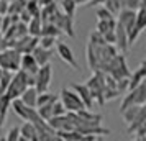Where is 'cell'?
<instances>
[{
	"label": "cell",
	"mask_w": 146,
	"mask_h": 141,
	"mask_svg": "<svg viewBox=\"0 0 146 141\" xmlns=\"http://www.w3.org/2000/svg\"><path fill=\"white\" fill-rule=\"evenodd\" d=\"M33 84H35L33 75L27 74L23 69H18V71H15L13 75H12V81L8 82L5 94H7L12 100H13V99H18L21 95V92H23L28 85H33Z\"/></svg>",
	"instance_id": "cell-1"
},
{
	"label": "cell",
	"mask_w": 146,
	"mask_h": 141,
	"mask_svg": "<svg viewBox=\"0 0 146 141\" xmlns=\"http://www.w3.org/2000/svg\"><path fill=\"white\" fill-rule=\"evenodd\" d=\"M86 85L90 90V95H92L94 102H97L100 107L105 103V72L102 71H94V74L90 75V79L86 82Z\"/></svg>",
	"instance_id": "cell-2"
},
{
	"label": "cell",
	"mask_w": 146,
	"mask_h": 141,
	"mask_svg": "<svg viewBox=\"0 0 146 141\" xmlns=\"http://www.w3.org/2000/svg\"><path fill=\"white\" fill-rule=\"evenodd\" d=\"M105 72L112 75L115 81L128 79V77H130L131 71L126 66V59H125V56H123V53H117L112 59H110V62H108L107 67H105Z\"/></svg>",
	"instance_id": "cell-3"
},
{
	"label": "cell",
	"mask_w": 146,
	"mask_h": 141,
	"mask_svg": "<svg viewBox=\"0 0 146 141\" xmlns=\"http://www.w3.org/2000/svg\"><path fill=\"white\" fill-rule=\"evenodd\" d=\"M146 103V81L138 84L135 89L126 90V95L123 97V102L120 105V112L125 110L130 105H145Z\"/></svg>",
	"instance_id": "cell-4"
},
{
	"label": "cell",
	"mask_w": 146,
	"mask_h": 141,
	"mask_svg": "<svg viewBox=\"0 0 146 141\" xmlns=\"http://www.w3.org/2000/svg\"><path fill=\"white\" fill-rule=\"evenodd\" d=\"M20 59H21V54L13 49V48H3L0 49V67L2 69H7V71H18L20 69Z\"/></svg>",
	"instance_id": "cell-5"
},
{
	"label": "cell",
	"mask_w": 146,
	"mask_h": 141,
	"mask_svg": "<svg viewBox=\"0 0 146 141\" xmlns=\"http://www.w3.org/2000/svg\"><path fill=\"white\" fill-rule=\"evenodd\" d=\"M58 97H59L61 103L64 105L66 112H79V110H82V108H86L84 107V103H82V100L79 99V95L76 94L72 89L64 87L59 92Z\"/></svg>",
	"instance_id": "cell-6"
},
{
	"label": "cell",
	"mask_w": 146,
	"mask_h": 141,
	"mask_svg": "<svg viewBox=\"0 0 146 141\" xmlns=\"http://www.w3.org/2000/svg\"><path fill=\"white\" fill-rule=\"evenodd\" d=\"M51 23H54L56 26L59 28L62 34H67L69 38H74V17H69V15L62 13L59 8L54 12V15L51 17Z\"/></svg>",
	"instance_id": "cell-7"
},
{
	"label": "cell",
	"mask_w": 146,
	"mask_h": 141,
	"mask_svg": "<svg viewBox=\"0 0 146 141\" xmlns=\"http://www.w3.org/2000/svg\"><path fill=\"white\" fill-rule=\"evenodd\" d=\"M35 77V89L38 92H44L49 89V84H51V79H53V67L51 64H43L40 66V69L36 71V74L33 75Z\"/></svg>",
	"instance_id": "cell-8"
},
{
	"label": "cell",
	"mask_w": 146,
	"mask_h": 141,
	"mask_svg": "<svg viewBox=\"0 0 146 141\" xmlns=\"http://www.w3.org/2000/svg\"><path fill=\"white\" fill-rule=\"evenodd\" d=\"M56 53L58 56L61 58L62 62H66L69 67H72L74 71H79V64H77V61H76V56H74L72 49L67 46L66 43H62V41H56Z\"/></svg>",
	"instance_id": "cell-9"
},
{
	"label": "cell",
	"mask_w": 146,
	"mask_h": 141,
	"mask_svg": "<svg viewBox=\"0 0 146 141\" xmlns=\"http://www.w3.org/2000/svg\"><path fill=\"white\" fill-rule=\"evenodd\" d=\"M115 48L118 49V53H126L130 49V44H128V34H126V30L118 21L115 25Z\"/></svg>",
	"instance_id": "cell-10"
},
{
	"label": "cell",
	"mask_w": 146,
	"mask_h": 141,
	"mask_svg": "<svg viewBox=\"0 0 146 141\" xmlns=\"http://www.w3.org/2000/svg\"><path fill=\"white\" fill-rule=\"evenodd\" d=\"M71 89L79 95V99L82 100V103H84V107L86 108H92L94 107L95 102H94L92 95H90V90H89V87H87L86 84H72Z\"/></svg>",
	"instance_id": "cell-11"
},
{
	"label": "cell",
	"mask_w": 146,
	"mask_h": 141,
	"mask_svg": "<svg viewBox=\"0 0 146 141\" xmlns=\"http://www.w3.org/2000/svg\"><path fill=\"white\" fill-rule=\"evenodd\" d=\"M20 138L18 141H38V130L31 121H25L20 128Z\"/></svg>",
	"instance_id": "cell-12"
},
{
	"label": "cell",
	"mask_w": 146,
	"mask_h": 141,
	"mask_svg": "<svg viewBox=\"0 0 146 141\" xmlns=\"http://www.w3.org/2000/svg\"><path fill=\"white\" fill-rule=\"evenodd\" d=\"M143 81H146V61H143L141 66L138 69H135L131 74H130V77H128V90L135 89Z\"/></svg>",
	"instance_id": "cell-13"
},
{
	"label": "cell",
	"mask_w": 146,
	"mask_h": 141,
	"mask_svg": "<svg viewBox=\"0 0 146 141\" xmlns=\"http://www.w3.org/2000/svg\"><path fill=\"white\" fill-rule=\"evenodd\" d=\"M20 69H23L27 74L30 75H35L36 71L40 69V64L35 61L33 54L31 53H27V54H21V59H20Z\"/></svg>",
	"instance_id": "cell-14"
},
{
	"label": "cell",
	"mask_w": 146,
	"mask_h": 141,
	"mask_svg": "<svg viewBox=\"0 0 146 141\" xmlns=\"http://www.w3.org/2000/svg\"><path fill=\"white\" fill-rule=\"evenodd\" d=\"M31 54H33L35 61H36L40 66H43V64H48V62H49L51 56H53V49H46V48H41L40 44H36L35 49L31 51Z\"/></svg>",
	"instance_id": "cell-15"
},
{
	"label": "cell",
	"mask_w": 146,
	"mask_h": 141,
	"mask_svg": "<svg viewBox=\"0 0 146 141\" xmlns=\"http://www.w3.org/2000/svg\"><path fill=\"white\" fill-rule=\"evenodd\" d=\"M36 97H38V90L35 89V85H28L18 99L28 107H36Z\"/></svg>",
	"instance_id": "cell-16"
},
{
	"label": "cell",
	"mask_w": 146,
	"mask_h": 141,
	"mask_svg": "<svg viewBox=\"0 0 146 141\" xmlns=\"http://www.w3.org/2000/svg\"><path fill=\"white\" fill-rule=\"evenodd\" d=\"M56 136L62 141H82V133L77 130H59L56 131Z\"/></svg>",
	"instance_id": "cell-17"
},
{
	"label": "cell",
	"mask_w": 146,
	"mask_h": 141,
	"mask_svg": "<svg viewBox=\"0 0 146 141\" xmlns=\"http://www.w3.org/2000/svg\"><path fill=\"white\" fill-rule=\"evenodd\" d=\"M115 25H117V20L115 18H110V20H97L95 31H99L100 34L110 33V31L115 30Z\"/></svg>",
	"instance_id": "cell-18"
},
{
	"label": "cell",
	"mask_w": 146,
	"mask_h": 141,
	"mask_svg": "<svg viewBox=\"0 0 146 141\" xmlns=\"http://www.w3.org/2000/svg\"><path fill=\"white\" fill-rule=\"evenodd\" d=\"M61 34H62V31H61L54 23H51V21H46V23L41 25L40 36H54V38H59Z\"/></svg>",
	"instance_id": "cell-19"
},
{
	"label": "cell",
	"mask_w": 146,
	"mask_h": 141,
	"mask_svg": "<svg viewBox=\"0 0 146 141\" xmlns=\"http://www.w3.org/2000/svg\"><path fill=\"white\" fill-rule=\"evenodd\" d=\"M41 25H43V21L40 20V17H31L30 21L27 23L28 26V34H31V36H40L41 33Z\"/></svg>",
	"instance_id": "cell-20"
},
{
	"label": "cell",
	"mask_w": 146,
	"mask_h": 141,
	"mask_svg": "<svg viewBox=\"0 0 146 141\" xmlns=\"http://www.w3.org/2000/svg\"><path fill=\"white\" fill-rule=\"evenodd\" d=\"M59 7H61V12L62 13L69 15V17H74L76 15V10H77V3L74 0H61Z\"/></svg>",
	"instance_id": "cell-21"
},
{
	"label": "cell",
	"mask_w": 146,
	"mask_h": 141,
	"mask_svg": "<svg viewBox=\"0 0 146 141\" xmlns=\"http://www.w3.org/2000/svg\"><path fill=\"white\" fill-rule=\"evenodd\" d=\"M56 99H59L58 94H51V92H38V97H36V107H41V105H44V103H49V102L56 100Z\"/></svg>",
	"instance_id": "cell-22"
},
{
	"label": "cell",
	"mask_w": 146,
	"mask_h": 141,
	"mask_svg": "<svg viewBox=\"0 0 146 141\" xmlns=\"http://www.w3.org/2000/svg\"><path fill=\"white\" fill-rule=\"evenodd\" d=\"M10 103H12V99L7 94L0 95V120L3 123H5V118H7V112L10 108Z\"/></svg>",
	"instance_id": "cell-23"
},
{
	"label": "cell",
	"mask_w": 146,
	"mask_h": 141,
	"mask_svg": "<svg viewBox=\"0 0 146 141\" xmlns=\"http://www.w3.org/2000/svg\"><path fill=\"white\" fill-rule=\"evenodd\" d=\"M56 41H58V38H54V36H38V44L46 49H54Z\"/></svg>",
	"instance_id": "cell-24"
},
{
	"label": "cell",
	"mask_w": 146,
	"mask_h": 141,
	"mask_svg": "<svg viewBox=\"0 0 146 141\" xmlns=\"http://www.w3.org/2000/svg\"><path fill=\"white\" fill-rule=\"evenodd\" d=\"M143 123H146V112H143V113L139 115L136 120H133L131 123H128V134H133V131L138 126H141Z\"/></svg>",
	"instance_id": "cell-25"
},
{
	"label": "cell",
	"mask_w": 146,
	"mask_h": 141,
	"mask_svg": "<svg viewBox=\"0 0 146 141\" xmlns=\"http://www.w3.org/2000/svg\"><path fill=\"white\" fill-rule=\"evenodd\" d=\"M99 7V5H97ZM95 15H97V20H110V18H115V15L110 12V10H107L105 7H99L95 10Z\"/></svg>",
	"instance_id": "cell-26"
},
{
	"label": "cell",
	"mask_w": 146,
	"mask_h": 141,
	"mask_svg": "<svg viewBox=\"0 0 146 141\" xmlns=\"http://www.w3.org/2000/svg\"><path fill=\"white\" fill-rule=\"evenodd\" d=\"M89 43L94 44V46H99V44H105L107 41L104 38V34H100L99 31H92L90 33V38H89Z\"/></svg>",
	"instance_id": "cell-27"
},
{
	"label": "cell",
	"mask_w": 146,
	"mask_h": 141,
	"mask_svg": "<svg viewBox=\"0 0 146 141\" xmlns=\"http://www.w3.org/2000/svg\"><path fill=\"white\" fill-rule=\"evenodd\" d=\"M146 0H123V8H130V10H138L141 5H145Z\"/></svg>",
	"instance_id": "cell-28"
},
{
	"label": "cell",
	"mask_w": 146,
	"mask_h": 141,
	"mask_svg": "<svg viewBox=\"0 0 146 141\" xmlns=\"http://www.w3.org/2000/svg\"><path fill=\"white\" fill-rule=\"evenodd\" d=\"M133 138L135 140H145L146 138V123H143L141 126H138L133 131Z\"/></svg>",
	"instance_id": "cell-29"
},
{
	"label": "cell",
	"mask_w": 146,
	"mask_h": 141,
	"mask_svg": "<svg viewBox=\"0 0 146 141\" xmlns=\"http://www.w3.org/2000/svg\"><path fill=\"white\" fill-rule=\"evenodd\" d=\"M20 138V130L18 128H12V130H8L7 136H5V140L7 141H18Z\"/></svg>",
	"instance_id": "cell-30"
},
{
	"label": "cell",
	"mask_w": 146,
	"mask_h": 141,
	"mask_svg": "<svg viewBox=\"0 0 146 141\" xmlns=\"http://www.w3.org/2000/svg\"><path fill=\"white\" fill-rule=\"evenodd\" d=\"M104 2L105 0H89V7H97V5H104Z\"/></svg>",
	"instance_id": "cell-31"
},
{
	"label": "cell",
	"mask_w": 146,
	"mask_h": 141,
	"mask_svg": "<svg viewBox=\"0 0 146 141\" xmlns=\"http://www.w3.org/2000/svg\"><path fill=\"white\" fill-rule=\"evenodd\" d=\"M36 2H38V5H40V7H43V5H48V3L54 2V0H36Z\"/></svg>",
	"instance_id": "cell-32"
},
{
	"label": "cell",
	"mask_w": 146,
	"mask_h": 141,
	"mask_svg": "<svg viewBox=\"0 0 146 141\" xmlns=\"http://www.w3.org/2000/svg\"><path fill=\"white\" fill-rule=\"evenodd\" d=\"M77 5H84V3H89V0H74Z\"/></svg>",
	"instance_id": "cell-33"
},
{
	"label": "cell",
	"mask_w": 146,
	"mask_h": 141,
	"mask_svg": "<svg viewBox=\"0 0 146 141\" xmlns=\"http://www.w3.org/2000/svg\"><path fill=\"white\" fill-rule=\"evenodd\" d=\"M2 126H3V121L0 120V128H2Z\"/></svg>",
	"instance_id": "cell-34"
},
{
	"label": "cell",
	"mask_w": 146,
	"mask_h": 141,
	"mask_svg": "<svg viewBox=\"0 0 146 141\" xmlns=\"http://www.w3.org/2000/svg\"><path fill=\"white\" fill-rule=\"evenodd\" d=\"M2 71H3V69H2V67H0V75H2Z\"/></svg>",
	"instance_id": "cell-35"
}]
</instances>
